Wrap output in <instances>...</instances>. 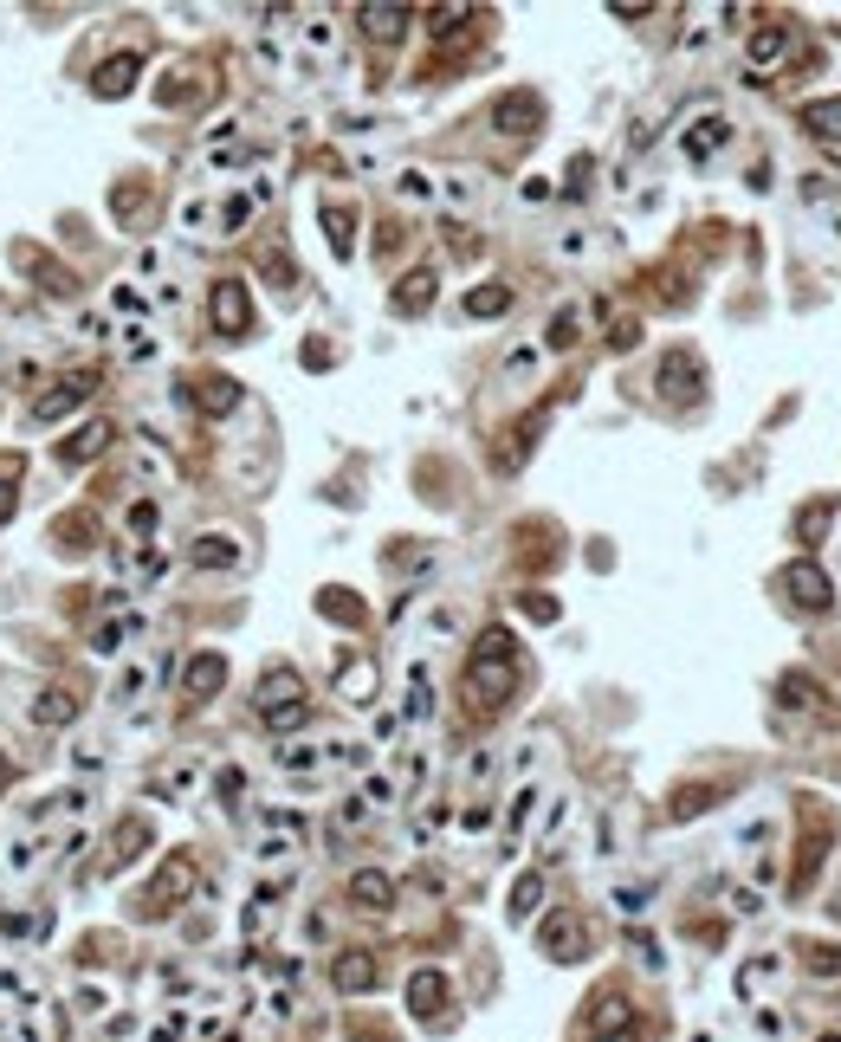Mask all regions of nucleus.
<instances>
[{"label": "nucleus", "mask_w": 841, "mask_h": 1042, "mask_svg": "<svg viewBox=\"0 0 841 1042\" xmlns=\"http://www.w3.org/2000/svg\"><path fill=\"white\" fill-rule=\"evenodd\" d=\"M660 389H667L673 402H693V395H699V382H693V356H673V363L660 369Z\"/></svg>", "instance_id": "30"}, {"label": "nucleus", "mask_w": 841, "mask_h": 1042, "mask_svg": "<svg viewBox=\"0 0 841 1042\" xmlns=\"http://www.w3.org/2000/svg\"><path fill=\"white\" fill-rule=\"evenodd\" d=\"M402 195H415V201H427V195H434V182H427V175H402Z\"/></svg>", "instance_id": "56"}, {"label": "nucleus", "mask_w": 841, "mask_h": 1042, "mask_svg": "<svg viewBox=\"0 0 841 1042\" xmlns=\"http://www.w3.org/2000/svg\"><path fill=\"white\" fill-rule=\"evenodd\" d=\"M298 699H305L298 674H292V667H272V674H266V687L253 693V706H259V712H279V706H298Z\"/></svg>", "instance_id": "13"}, {"label": "nucleus", "mask_w": 841, "mask_h": 1042, "mask_svg": "<svg viewBox=\"0 0 841 1042\" xmlns=\"http://www.w3.org/2000/svg\"><path fill=\"white\" fill-rule=\"evenodd\" d=\"M725 136H732V123H725V117H699L693 130L680 136V156H686V162H712V156L725 149Z\"/></svg>", "instance_id": "7"}, {"label": "nucleus", "mask_w": 841, "mask_h": 1042, "mask_svg": "<svg viewBox=\"0 0 841 1042\" xmlns=\"http://www.w3.org/2000/svg\"><path fill=\"white\" fill-rule=\"evenodd\" d=\"M537 900H544V874H525V881L512 887V920H531Z\"/></svg>", "instance_id": "35"}, {"label": "nucleus", "mask_w": 841, "mask_h": 1042, "mask_svg": "<svg viewBox=\"0 0 841 1042\" xmlns=\"http://www.w3.org/2000/svg\"><path fill=\"white\" fill-rule=\"evenodd\" d=\"M790 46H796L790 26H757V33H751V65H757V72H764V65H783V59H790Z\"/></svg>", "instance_id": "15"}, {"label": "nucleus", "mask_w": 841, "mask_h": 1042, "mask_svg": "<svg viewBox=\"0 0 841 1042\" xmlns=\"http://www.w3.org/2000/svg\"><path fill=\"white\" fill-rule=\"evenodd\" d=\"M770 978H777V958H751V965L738 971V991H744V997H757Z\"/></svg>", "instance_id": "40"}, {"label": "nucleus", "mask_w": 841, "mask_h": 1042, "mask_svg": "<svg viewBox=\"0 0 841 1042\" xmlns=\"http://www.w3.org/2000/svg\"><path fill=\"white\" fill-rule=\"evenodd\" d=\"M220 680H227V661H220V654H195V661H188V699H214Z\"/></svg>", "instance_id": "19"}, {"label": "nucleus", "mask_w": 841, "mask_h": 1042, "mask_svg": "<svg viewBox=\"0 0 841 1042\" xmlns=\"http://www.w3.org/2000/svg\"><path fill=\"white\" fill-rule=\"evenodd\" d=\"M156 525H162V512H156L149 499H136V505H130V538L149 544V538H156Z\"/></svg>", "instance_id": "41"}, {"label": "nucleus", "mask_w": 841, "mask_h": 1042, "mask_svg": "<svg viewBox=\"0 0 841 1042\" xmlns=\"http://www.w3.org/2000/svg\"><path fill=\"white\" fill-rule=\"evenodd\" d=\"M201 408H208V415H233V408H240V389H233L227 376L201 382Z\"/></svg>", "instance_id": "34"}, {"label": "nucleus", "mask_w": 841, "mask_h": 1042, "mask_svg": "<svg viewBox=\"0 0 841 1042\" xmlns=\"http://www.w3.org/2000/svg\"><path fill=\"white\" fill-rule=\"evenodd\" d=\"M7 512H13V486H7V479H0V518H7Z\"/></svg>", "instance_id": "58"}, {"label": "nucleus", "mask_w": 841, "mask_h": 1042, "mask_svg": "<svg viewBox=\"0 0 841 1042\" xmlns=\"http://www.w3.org/2000/svg\"><path fill=\"white\" fill-rule=\"evenodd\" d=\"M143 848H149V822L143 816H123L117 822V861H136Z\"/></svg>", "instance_id": "32"}, {"label": "nucleus", "mask_w": 841, "mask_h": 1042, "mask_svg": "<svg viewBox=\"0 0 841 1042\" xmlns=\"http://www.w3.org/2000/svg\"><path fill=\"white\" fill-rule=\"evenodd\" d=\"M350 894H356V907L382 913V907H389V900H395V881H389V874H376V868H363V874H356V881H350Z\"/></svg>", "instance_id": "23"}, {"label": "nucleus", "mask_w": 841, "mask_h": 1042, "mask_svg": "<svg viewBox=\"0 0 841 1042\" xmlns=\"http://www.w3.org/2000/svg\"><path fill=\"white\" fill-rule=\"evenodd\" d=\"M330 978H337V991H369V984H376V958L369 952H343Z\"/></svg>", "instance_id": "22"}, {"label": "nucleus", "mask_w": 841, "mask_h": 1042, "mask_svg": "<svg viewBox=\"0 0 841 1042\" xmlns=\"http://www.w3.org/2000/svg\"><path fill=\"white\" fill-rule=\"evenodd\" d=\"M434 292H440V272H415V279L395 285V311H427Z\"/></svg>", "instance_id": "25"}, {"label": "nucleus", "mask_w": 841, "mask_h": 1042, "mask_svg": "<svg viewBox=\"0 0 841 1042\" xmlns=\"http://www.w3.org/2000/svg\"><path fill=\"white\" fill-rule=\"evenodd\" d=\"M317 758H324V751H317V745H298V738H292V745H279V771H311Z\"/></svg>", "instance_id": "45"}, {"label": "nucleus", "mask_w": 841, "mask_h": 1042, "mask_svg": "<svg viewBox=\"0 0 841 1042\" xmlns=\"http://www.w3.org/2000/svg\"><path fill=\"white\" fill-rule=\"evenodd\" d=\"M525 609L537 615V622H550V615H557V602H550V596H525Z\"/></svg>", "instance_id": "57"}, {"label": "nucleus", "mask_w": 841, "mask_h": 1042, "mask_svg": "<svg viewBox=\"0 0 841 1042\" xmlns=\"http://www.w3.org/2000/svg\"><path fill=\"white\" fill-rule=\"evenodd\" d=\"M434 195L447 201V208H460V214H473L479 208V169H440V182H434Z\"/></svg>", "instance_id": "11"}, {"label": "nucleus", "mask_w": 841, "mask_h": 1042, "mask_svg": "<svg viewBox=\"0 0 841 1042\" xmlns=\"http://www.w3.org/2000/svg\"><path fill=\"white\" fill-rule=\"evenodd\" d=\"M156 680H162V661H130L117 674V687H110V706H123V712H136L149 693H156Z\"/></svg>", "instance_id": "5"}, {"label": "nucleus", "mask_w": 841, "mask_h": 1042, "mask_svg": "<svg viewBox=\"0 0 841 1042\" xmlns=\"http://www.w3.org/2000/svg\"><path fill=\"white\" fill-rule=\"evenodd\" d=\"M208 311H214V331L220 337H240L246 331V285L240 279H220L214 298H208Z\"/></svg>", "instance_id": "6"}, {"label": "nucleus", "mask_w": 841, "mask_h": 1042, "mask_svg": "<svg viewBox=\"0 0 841 1042\" xmlns=\"http://www.w3.org/2000/svg\"><path fill=\"white\" fill-rule=\"evenodd\" d=\"M453 628H460V615H453V609H427L421 615V641H453Z\"/></svg>", "instance_id": "43"}, {"label": "nucleus", "mask_w": 841, "mask_h": 1042, "mask_svg": "<svg viewBox=\"0 0 841 1042\" xmlns=\"http://www.w3.org/2000/svg\"><path fill=\"white\" fill-rule=\"evenodd\" d=\"M195 777H201V758H182V764H169V771L156 777V797H188V790H195Z\"/></svg>", "instance_id": "29"}, {"label": "nucleus", "mask_w": 841, "mask_h": 1042, "mask_svg": "<svg viewBox=\"0 0 841 1042\" xmlns=\"http://www.w3.org/2000/svg\"><path fill=\"white\" fill-rule=\"evenodd\" d=\"M110 311H117V318H130V331H149V318H156V298H143V292H136V279H123L117 292H110Z\"/></svg>", "instance_id": "16"}, {"label": "nucleus", "mask_w": 841, "mask_h": 1042, "mask_svg": "<svg viewBox=\"0 0 841 1042\" xmlns=\"http://www.w3.org/2000/svg\"><path fill=\"white\" fill-rule=\"evenodd\" d=\"M376 738H382V745H395V738H402V712H382V719H376Z\"/></svg>", "instance_id": "54"}, {"label": "nucleus", "mask_w": 841, "mask_h": 1042, "mask_svg": "<svg viewBox=\"0 0 841 1042\" xmlns=\"http://www.w3.org/2000/svg\"><path fill=\"white\" fill-rule=\"evenodd\" d=\"M408 1004H415V1017H434L440 1004H447V978L440 971H415V984H408Z\"/></svg>", "instance_id": "24"}, {"label": "nucleus", "mask_w": 841, "mask_h": 1042, "mask_svg": "<svg viewBox=\"0 0 841 1042\" xmlns=\"http://www.w3.org/2000/svg\"><path fill=\"white\" fill-rule=\"evenodd\" d=\"M822 1042H841V1036H822Z\"/></svg>", "instance_id": "60"}, {"label": "nucleus", "mask_w": 841, "mask_h": 1042, "mask_svg": "<svg viewBox=\"0 0 841 1042\" xmlns=\"http://www.w3.org/2000/svg\"><path fill=\"white\" fill-rule=\"evenodd\" d=\"M492 771H499V751H492V745H473V751H466V764H460V790H479Z\"/></svg>", "instance_id": "31"}, {"label": "nucleus", "mask_w": 841, "mask_h": 1042, "mask_svg": "<svg viewBox=\"0 0 841 1042\" xmlns=\"http://www.w3.org/2000/svg\"><path fill=\"white\" fill-rule=\"evenodd\" d=\"M0 784H7V758H0Z\"/></svg>", "instance_id": "59"}, {"label": "nucleus", "mask_w": 841, "mask_h": 1042, "mask_svg": "<svg viewBox=\"0 0 841 1042\" xmlns=\"http://www.w3.org/2000/svg\"><path fill=\"white\" fill-rule=\"evenodd\" d=\"M104 758H110L104 738H78V745H72V764H78V771H104Z\"/></svg>", "instance_id": "47"}, {"label": "nucleus", "mask_w": 841, "mask_h": 1042, "mask_svg": "<svg viewBox=\"0 0 841 1042\" xmlns=\"http://www.w3.org/2000/svg\"><path fill=\"white\" fill-rule=\"evenodd\" d=\"M343 699H350V706H369V699H376V661L343 667Z\"/></svg>", "instance_id": "28"}, {"label": "nucleus", "mask_w": 841, "mask_h": 1042, "mask_svg": "<svg viewBox=\"0 0 841 1042\" xmlns=\"http://www.w3.org/2000/svg\"><path fill=\"white\" fill-rule=\"evenodd\" d=\"M537 363H544V350H537V344H518L512 356H505V376H512V382H531Z\"/></svg>", "instance_id": "39"}, {"label": "nucleus", "mask_w": 841, "mask_h": 1042, "mask_svg": "<svg viewBox=\"0 0 841 1042\" xmlns=\"http://www.w3.org/2000/svg\"><path fill=\"white\" fill-rule=\"evenodd\" d=\"M809 965H816L822 978H835V971H841V952H835V945H829V952H822V945H809Z\"/></svg>", "instance_id": "53"}, {"label": "nucleus", "mask_w": 841, "mask_h": 1042, "mask_svg": "<svg viewBox=\"0 0 841 1042\" xmlns=\"http://www.w3.org/2000/svg\"><path fill=\"white\" fill-rule=\"evenodd\" d=\"M466 13H473V7H427V26H434V33H460Z\"/></svg>", "instance_id": "50"}, {"label": "nucleus", "mask_w": 841, "mask_h": 1042, "mask_svg": "<svg viewBox=\"0 0 841 1042\" xmlns=\"http://www.w3.org/2000/svg\"><path fill=\"white\" fill-rule=\"evenodd\" d=\"M544 952L550 958H583V926L576 920H550L544 926Z\"/></svg>", "instance_id": "26"}, {"label": "nucleus", "mask_w": 841, "mask_h": 1042, "mask_svg": "<svg viewBox=\"0 0 841 1042\" xmlns=\"http://www.w3.org/2000/svg\"><path fill=\"white\" fill-rule=\"evenodd\" d=\"M427 712H434V674H427V661L408 667V706H402V725H421Z\"/></svg>", "instance_id": "18"}, {"label": "nucleus", "mask_w": 841, "mask_h": 1042, "mask_svg": "<svg viewBox=\"0 0 841 1042\" xmlns=\"http://www.w3.org/2000/svg\"><path fill=\"white\" fill-rule=\"evenodd\" d=\"M259 719H266V732H298V725H305V699H298V706H279V712H259Z\"/></svg>", "instance_id": "48"}, {"label": "nucleus", "mask_w": 841, "mask_h": 1042, "mask_svg": "<svg viewBox=\"0 0 841 1042\" xmlns=\"http://www.w3.org/2000/svg\"><path fill=\"white\" fill-rule=\"evenodd\" d=\"M576 337H583V324H576V305H563L557 318H550V337H544V344H550V350H570Z\"/></svg>", "instance_id": "37"}, {"label": "nucleus", "mask_w": 841, "mask_h": 1042, "mask_svg": "<svg viewBox=\"0 0 841 1042\" xmlns=\"http://www.w3.org/2000/svg\"><path fill=\"white\" fill-rule=\"evenodd\" d=\"M505 305H512L505 285H479V292H466V318H499Z\"/></svg>", "instance_id": "33"}, {"label": "nucleus", "mask_w": 841, "mask_h": 1042, "mask_svg": "<svg viewBox=\"0 0 841 1042\" xmlns=\"http://www.w3.org/2000/svg\"><path fill=\"white\" fill-rule=\"evenodd\" d=\"M91 389H98V376H91V369H72V376H65L59 389H46V395H39V402H33V421H59L65 408H78V402H85Z\"/></svg>", "instance_id": "4"}, {"label": "nucleus", "mask_w": 841, "mask_h": 1042, "mask_svg": "<svg viewBox=\"0 0 841 1042\" xmlns=\"http://www.w3.org/2000/svg\"><path fill=\"white\" fill-rule=\"evenodd\" d=\"M188 557H195L201 570H233V564H240V544H233V538H195V551H188Z\"/></svg>", "instance_id": "27"}, {"label": "nucleus", "mask_w": 841, "mask_h": 1042, "mask_svg": "<svg viewBox=\"0 0 841 1042\" xmlns=\"http://www.w3.org/2000/svg\"><path fill=\"white\" fill-rule=\"evenodd\" d=\"M136 473H143L149 486H169L175 479V460H169V447H162L156 434H136Z\"/></svg>", "instance_id": "14"}, {"label": "nucleus", "mask_w": 841, "mask_h": 1042, "mask_svg": "<svg viewBox=\"0 0 841 1042\" xmlns=\"http://www.w3.org/2000/svg\"><path fill=\"white\" fill-rule=\"evenodd\" d=\"M783 602H790V609H829V602H835L829 570H822V564H790V570H783Z\"/></svg>", "instance_id": "2"}, {"label": "nucleus", "mask_w": 841, "mask_h": 1042, "mask_svg": "<svg viewBox=\"0 0 841 1042\" xmlns=\"http://www.w3.org/2000/svg\"><path fill=\"white\" fill-rule=\"evenodd\" d=\"M143 635V615H104L98 628H91V654H117V648H130V641Z\"/></svg>", "instance_id": "9"}, {"label": "nucleus", "mask_w": 841, "mask_h": 1042, "mask_svg": "<svg viewBox=\"0 0 841 1042\" xmlns=\"http://www.w3.org/2000/svg\"><path fill=\"white\" fill-rule=\"evenodd\" d=\"M512 661H518L512 635H505V628H486L479 648H473V674H466L479 706H499V699H505V687H512Z\"/></svg>", "instance_id": "1"}, {"label": "nucleus", "mask_w": 841, "mask_h": 1042, "mask_svg": "<svg viewBox=\"0 0 841 1042\" xmlns=\"http://www.w3.org/2000/svg\"><path fill=\"white\" fill-rule=\"evenodd\" d=\"M809 699H816V693H809V680H803V674L783 680V706H809Z\"/></svg>", "instance_id": "52"}, {"label": "nucleus", "mask_w": 841, "mask_h": 1042, "mask_svg": "<svg viewBox=\"0 0 841 1042\" xmlns=\"http://www.w3.org/2000/svg\"><path fill=\"white\" fill-rule=\"evenodd\" d=\"M136 279L169 285V253H162V246H143V253H136Z\"/></svg>", "instance_id": "38"}, {"label": "nucleus", "mask_w": 841, "mask_h": 1042, "mask_svg": "<svg viewBox=\"0 0 841 1042\" xmlns=\"http://www.w3.org/2000/svg\"><path fill=\"white\" fill-rule=\"evenodd\" d=\"M647 900H654V887H641V881H628V887H615V907L622 913H641Z\"/></svg>", "instance_id": "51"}, {"label": "nucleus", "mask_w": 841, "mask_h": 1042, "mask_svg": "<svg viewBox=\"0 0 841 1042\" xmlns=\"http://www.w3.org/2000/svg\"><path fill=\"white\" fill-rule=\"evenodd\" d=\"M253 214H259L253 188H240V195H227V201L214 208V227H220V233H246V227H253Z\"/></svg>", "instance_id": "21"}, {"label": "nucleus", "mask_w": 841, "mask_h": 1042, "mask_svg": "<svg viewBox=\"0 0 841 1042\" xmlns=\"http://www.w3.org/2000/svg\"><path fill=\"white\" fill-rule=\"evenodd\" d=\"M59 842H65V835H20V842H13V855H7V868H13V874H39L52 855H59Z\"/></svg>", "instance_id": "12"}, {"label": "nucleus", "mask_w": 841, "mask_h": 1042, "mask_svg": "<svg viewBox=\"0 0 841 1042\" xmlns=\"http://www.w3.org/2000/svg\"><path fill=\"white\" fill-rule=\"evenodd\" d=\"M285 907V887L279 881H266L253 900H246V939H266V926H272V913Z\"/></svg>", "instance_id": "17"}, {"label": "nucleus", "mask_w": 841, "mask_h": 1042, "mask_svg": "<svg viewBox=\"0 0 841 1042\" xmlns=\"http://www.w3.org/2000/svg\"><path fill=\"white\" fill-rule=\"evenodd\" d=\"M350 221H356L350 208H324V233H330V246H337V259H350V246H356L350 240Z\"/></svg>", "instance_id": "36"}, {"label": "nucleus", "mask_w": 841, "mask_h": 1042, "mask_svg": "<svg viewBox=\"0 0 841 1042\" xmlns=\"http://www.w3.org/2000/svg\"><path fill=\"white\" fill-rule=\"evenodd\" d=\"M356 20H363V33L376 39V46H395V39L408 33V20H415V7H395V0H369V7H356Z\"/></svg>", "instance_id": "3"}, {"label": "nucleus", "mask_w": 841, "mask_h": 1042, "mask_svg": "<svg viewBox=\"0 0 841 1042\" xmlns=\"http://www.w3.org/2000/svg\"><path fill=\"white\" fill-rule=\"evenodd\" d=\"M136 72H143L136 52H117V59H104L98 72H91V91H98V98H123V91L136 85Z\"/></svg>", "instance_id": "10"}, {"label": "nucleus", "mask_w": 841, "mask_h": 1042, "mask_svg": "<svg viewBox=\"0 0 841 1042\" xmlns=\"http://www.w3.org/2000/svg\"><path fill=\"white\" fill-rule=\"evenodd\" d=\"M208 227H214V201H201V195H195V201L182 208V233H208Z\"/></svg>", "instance_id": "49"}, {"label": "nucleus", "mask_w": 841, "mask_h": 1042, "mask_svg": "<svg viewBox=\"0 0 841 1042\" xmlns=\"http://www.w3.org/2000/svg\"><path fill=\"white\" fill-rule=\"evenodd\" d=\"M531 111H537L531 98H505L499 104V130H531Z\"/></svg>", "instance_id": "46"}, {"label": "nucleus", "mask_w": 841, "mask_h": 1042, "mask_svg": "<svg viewBox=\"0 0 841 1042\" xmlns=\"http://www.w3.org/2000/svg\"><path fill=\"white\" fill-rule=\"evenodd\" d=\"M110 434H117L110 421H85V434H65V441H59V460H65V466H85V460H98L104 447H110Z\"/></svg>", "instance_id": "8"}, {"label": "nucleus", "mask_w": 841, "mask_h": 1042, "mask_svg": "<svg viewBox=\"0 0 841 1042\" xmlns=\"http://www.w3.org/2000/svg\"><path fill=\"white\" fill-rule=\"evenodd\" d=\"M104 324H110V318H98V311H85V318H78V337H85V344H98V337H104Z\"/></svg>", "instance_id": "55"}, {"label": "nucleus", "mask_w": 841, "mask_h": 1042, "mask_svg": "<svg viewBox=\"0 0 841 1042\" xmlns=\"http://www.w3.org/2000/svg\"><path fill=\"white\" fill-rule=\"evenodd\" d=\"M65 719H78V693L72 687H46L33 699V725H65Z\"/></svg>", "instance_id": "20"}, {"label": "nucleus", "mask_w": 841, "mask_h": 1042, "mask_svg": "<svg viewBox=\"0 0 841 1042\" xmlns=\"http://www.w3.org/2000/svg\"><path fill=\"white\" fill-rule=\"evenodd\" d=\"M809 130H816V136H829V143H841V98L816 104V111H809Z\"/></svg>", "instance_id": "42"}, {"label": "nucleus", "mask_w": 841, "mask_h": 1042, "mask_svg": "<svg viewBox=\"0 0 841 1042\" xmlns=\"http://www.w3.org/2000/svg\"><path fill=\"white\" fill-rule=\"evenodd\" d=\"M214 790H220V803H227V810H240V797H246V771H240V764H227V771L214 777Z\"/></svg>", "instance_id": "44"}]
</instances>
